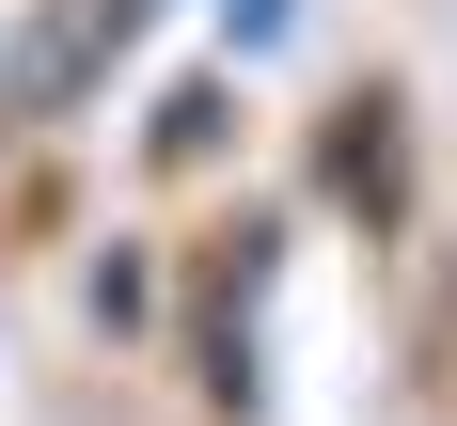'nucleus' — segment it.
Instances as JSON below:
<instances>
[{
    "label": "nucleus",
    "mask_w": 457,
    "mask_h": 426,
    "mask_svg": "<svg viewBox=\"0 0 457 426\" xmlns=\"http://www.w3.org/2000/svg\"><path fill=\"white\" fill-rule=\"evenodd\" d=\"M331 174L363 189V205H395V111H347V142H331Z\"/></svg>",
    "instance_id": "1"
},
{
    "label": "nucleus",
    "mask_w": 457,
    "mask_h": 426,
    "mask_svg": "<svg viewBox=\"0 0 457 426\" xmlns=\"http://www.w3.org/2000/svg\"><path fill=\"white\" fill-rule=\"evenodd\" d=\"M284 16H300V0H221V32H237V47H269Z\"/></svg>",
    "instance_id": "2"
}]
</instances>
